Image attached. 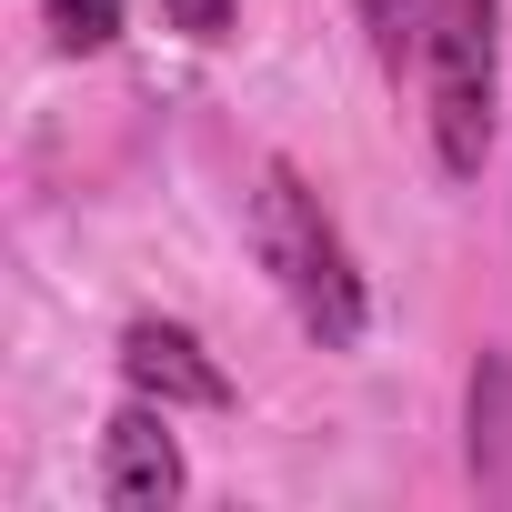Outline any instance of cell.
<instances>
[{"label":"cell","mask_w":512,"mask_h":512,"mask_svg":"<svg viewBox=\"0 0 512 512\" xmlns=\"http://www.w3.org/2000/svg\"><path fill=\"white\" fill-rule=\"evenodd\" d=\"M121 382L141 402H161V412H231V372L201 352L191 322H161V312H141L121 332Z\"/></svg>","instance_id":"3957f363"},{"label":"cell","mask_w":512,"mask_h":512,"mask_svg":"<svg viewBox=\"0 0 512 512\" xmlns=\"http://www.w3.org/2000/svg\"><path fill=\"white\" fill-rule=\"evenodd\" d=\"M251 251H262L272 292L292 302V322L322 342V352H352L372 332V282L352 262L342 221L322 211V191L292 171V161H262V181H251Z\"/></svg>","instance_id":"6da1fadb"},{"label":"cell","mask_w":512,"mask_h":512,"mask_svg":"<svg viewBox=\"0 0 512 512\" xmlns=\"http://www.w3.org/2000/svg\"><path fill=\"white\" fill-rule=\"evenodd\" d=\"M161 21H171L181 41H231V21H241V0H161Z\"/></svg>","instance_id":"ba28073f"},{"label":"cell","mask_w":512,"mask_h":512,"mask_svg":"<svg viewBox=\"0 0 512 512\" xmlns=\"http://www.w3.org/2000/svg\"><path fill=\"white\" fill-rule=\"evenodd\" d=\"M352 11H362L372 61H382V71H402V51H422V21L442 11V0H352Z\"/></svg>","instance_id":"52a82bcc"},{"label":"cell","mask_w":512,"mask_h":512,"mask_svg":"<svg viewBox=\"0 0 512 512\" xmlns=\"http://www.w3.org/2000/svg\"><path fill=\"white\" fill-rule=\"evenodd\" d=\"M41 31H51L61 61H91V51L121 41V0H41Z\"/></svg>","instance_id":"8992f818"},{"label":"cell","mask_w":512,"mask_h":512,"mask_svg":"<svg viewBox=\"0 0 512 512\" xmlns=\"http://www.w3.org/2000/svg\"><path fill=\"white\" fill-rule=\"evenodd\" d=\"M181 482L191 472H181L171 412L131 392V412H111V432H101V502L111 512H161V502H181Z\"/></svg>","instance_id":"277c9868"},{"label":"cell","mask_w":512,"mask_h":512,"mask_svg":"<svg viewBox=\"0 0 512 512\" xmlns=\"http://www.w3.org/2000/svg\"><path fill=\"white\" fill-rule=\"evenodd\" d=\"M462 462L492 502H512V352L492 342L462 382Z\"/></svg>","instance_id":"5b68a950"},{"label":"cell","mask_w":512,"mask_h":512,"mask_svg":"<svg viewBox=\"0 0 512 512\" xmlns=\"http://www.w3.org/2000/svg\"><path fill=\"white\" fill-rule=\"evenodd\" d=\"M412 61H422V121H432L442 181H482L492 121H502V11L492 0H442Z\"/></svg>","instance_id":"7a4b0ae2"}]
</instances>
